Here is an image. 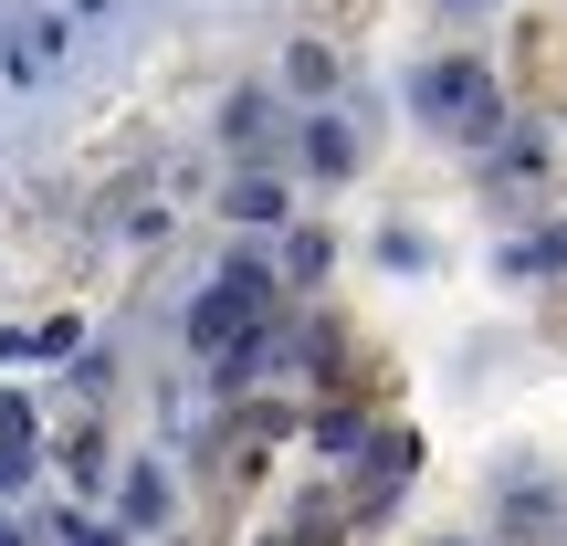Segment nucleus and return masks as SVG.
<instances>
[{"label":"nucleus","instance_id":"1","mask_svg":"<svg viewBox=\"0 0 567 546\" xmlns=\"http://www.w3.org/2000/svg\"><path fill=\"white\" fill-rule=\"evenodd\" d=\"M410 116H431V126H473V137L494 147V63L442 53L431 74H410Z\"/></svg>","mask_w":567,"mask_h":546},{"label":"nucleus","instance_id":"2","mask_svg":"<svg viewBox=\"0 0 567 546\" xmlns=\"http://www.w3.org/2000/svg\"><path fill=\"white\" fill-rule=\"evenodd\" d=\"M295 158L316 168V179H347V168H358V137H347L337 116H316V126H305V137H295Z\"/></svg>","mask_w":567,"mask_h":546},{"label":"nucleus","instance_id":"3","mask_svg":"<svg viewBox=\"0 0 567 546\" xmlns=\"http://www.w3.org/2000/svg\"><path fill=\"white\" fill-rule=\"evenodd\" d=\"M0 74H11V84H42V74H53V21H21V32L0 42Z\"/></svg>","mask_w":567,"mask_h":546},{"label":"nucleus","instance_id":"4","mask_svg":"<svg viewBox=\"0 0 567 546\" xmlns=\"http://www.w3.org/2000/svg\"><path fill=\"white\" fill-rule=\"evenodd\" d=\"M158 515H168V473L137 463V473H126V526H158Z\"/></svg>","mask_w":567,"mask_h":546},{"label":"nucleus","instance_id":"5","mask_svg":"<svg viewBox=\"0 0 567 546\" xmlns=\"http://www.w3.org/2000/svg\"><path fill=\"white\" fill-rule=\"evenodd\" d=\"M231 222L274 231V222H284V189H274V179H231Z\"/></svg>","mask_w":567,"mask_h":546},{"label":"nucleus","instance_id":"6","mask_svg":"<svg viewBox=\"0 0 567 546\" xmlns=\"http://www.w3.org/2000/svg\"><path fill=\"white\" fill-rule=\"evenodd\" d=\"M284 74L316 95V84H337V53H326V42H295V53H284Z\"/></svg>","mask_w":567,"mask_h":546},{"label":"nucleus","instance_id":"7","mask_svg":"<svg viewBox=\"0 0 567 546\" xmlns=\"http://www.w3.org/2000/svg\"><path fill=\"white\" fill-rule=\"evenodd\" d=\"M316 442L326 452H368V421H358V410H316Z\"/></svg>","mask_w":567,"mask_h":546},{"label":"nucleus","instance_id":"8","mask_svg":"<svg viewBox=\"0 0 567 546\" xmlns=\"http://www.w3.org/2000/svg\"><path fill=\"white\" fill-rule=\"evenodd\" d=\"M221 126H231V147H252V137L274 126V105H264V95H231V116H221Z\"/></svg>","mask_w":567,"mask_h":546},{"label":"nucleus","instance_id":"9","mask_svg":"<svg viewBox=\"0 0 567 546\" xmlns=\"http://www.w3.org/2000/svg\"><path fill=\"white\" fill-rule=\"evenodd\" d=\"M326 264H337V243H326V231H305V243H295V253H284V274H295V284H316Z\"/></svg>","mask_w":567,"mask_h":546},{"label":"nucleus","instance_id":"10","mask_svg":"<svg viewBox=\"0 0 567 546\" xmlns=\"http://www.w3.org/2000/svg\"><path fill=\"white\" fill-rule=\"evenodd\" d=\"M63 546H126L116 526H74V515H63Z\"/></svg>","mask_w":567,"mask_h":546},{"label":"nucleus","instance_id":"11","mask_svg":"<svg viewBox=\"0 0 567 546\" xmlns=\"http://www.w3.org/2000/svg\"><path fill=\"white\" fill-rule=\"evenodd\" d=\"M0 546H11V536H0Z\"/></svg>","mask_w":567,"mask_h":546}]
</instances>
